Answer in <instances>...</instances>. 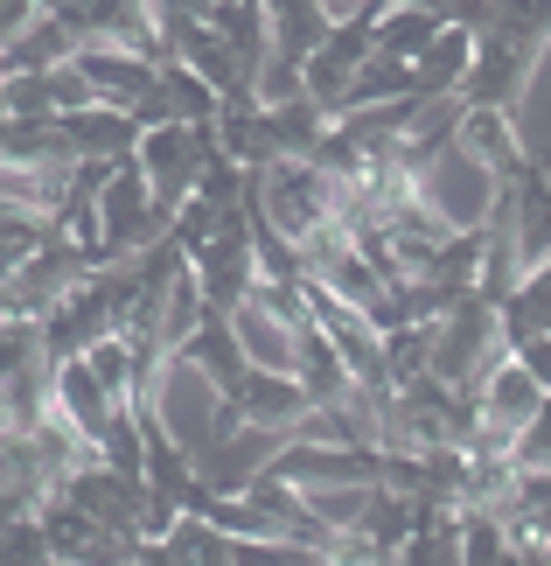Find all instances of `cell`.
<instances>
[{"instance_id": "cell-1", "label": "cell", "mask_w": 551, "mask_h": 566, "mask_svg": "<svg viewBox=\"0 0 551 566\" xmlns=\"http://www.w3.org/2000/svg\"><path fill=\"white\" fill-rule=\"evenodd\" d=\"M336 182L321 176V168H307V161H273V168H258L252 189H245V210L266 224L273 238H286V245H307L321 224H336Z\"/></svg>"}, {"instance_id": "cell-2", "label": "cell", "mask_w": 551, "mask_h": 566, "mask_svg": "<svg viewBox=\"0 0 551 566\" xmlns=\"http://www.w3.org/2000/svg\"><path fill=\"white\" fill-rule=\"evenodd\" d=\"M502 357V336H496V301H454L447 315L433 322V343H426V378H439L447 391H475V378Z\"/></svg>"}, {"instance_id": "cell-3", "label": "cell", "mask_w": 551, "mask_h": 566, "mask_svg": "<svg viewBox=\"0 0 551 566\" xmlns=\"http://www.w3.org/2000/svg\"><path fill=\"white\" fill-rule=\"evenodd\" d=\"M412 196L426 203L447 231H481L502 203V182L481 168L475 155H460V147H439V155L412 176Z\"/></svg>"}, {"instance_id": "cell-4", "label": "cell", "mask_w": 551, "mask_h": 566, "mask_svg": "<svg viewBox=\"0 0 551 566\" xmlns=\"http://www.w3.org/2000/svg\"><path fill=\"white\" fill-rule=\"evenodd\" d=\"M92 217H98V259H140L147 245H161V238H168V217L174 210L153 203V189L140 182L134 161H119L113 176H105Z\"/></svg>"}, {"instance_id": "cell-5", "label": "cell", "mask_w": 551, "mask_h": 566, "mask_svg": "<svg viewBox=\"0 0 551 566\" xmlns=\"http://www.w3.org/2000/svg\"><path fill=\"white\" fill-rule=\"evenodd\" d=\"M210 147H216L210 126H182V119L147 126V134L134 140V168H140V182L153 189V203H161V210L182 203V196L195 189V168L210 161Z\"/></svg>"}, {"instance_id": "cell-6", "label": "cell", "mask_w": 551, "mask_h": 566, "mask_svg": "<svg viewBox=\"0 0 551 566\" xmlns=\"http://www.w3.org/2000/svg\"><path fill=\"white\" fill-rule=\"evenodd\" d=\"M50 496H56V504H71L77 517H92L98 532L134 538V546H140V525H147V490H140V483H126V475H113V469L98 462V454H92L84 469L63 475V483H56Z\"/></svg>"}, {"instance_id": "cell-7", "label": "cell", "mask_w": 551, "mask_h": 566, "mask_svg": "<svg viewBox=\"0 0 551 566\" xmlns=\"http://www.w3.org/2000/svg\"><path fill=\"white\" fill-rule=\"evenodd\" d=\"M468 399H475V420H481V427H496V433H510V441H517L523 427H538V420H544V378H538V371H523L517 357H496L489 371L475 378Z\"/></svg>"}, {"instance_id": "cell-8", "label": "cell", "mask_w": 551, "mask_h": 566, "mask_svg": "<svg viewBox=\"0 0 551 566\" xmlns=\"http://www.w3.org/2000/svg\"><path fill=\"white\" fill-rule=\"evenodd\" d=\"M50 126H56L63 161H105V168H119V161H134V140H140V126L126 119V113H113V105H84V113H63Z\"/></svg>"}, {"instance_id": "cell-9", "label": "cell", "mask_w": 551, "mask_h": 566, "mask_svg": "<svg viewBox=\"0 0 551 566\" xmlns=\"http://www.w3.org/2000/svg\"><path fill=\"white\" fill-rule=\"evenodd\" d=\"M71 71L92 84L98 105L134 113V105L153 92V71H161V63H140V56H126V50H105V42H77V50H71Z\"/></svg>"}, {"instance_id": "cell-10", "label": "cell", "mask_w": 551, "mask_h": 566, "mask_svg": "<svg viewBox=\"0 0 551 566\" xmlns=\"http://www.w3.org/2000/svg\"><path fill=\"white\" fill-rule=\"evenodd\" d=\"M113 412H119V399H105V391L92 385V371H84L77 357L50 364V420H63L84 448H98V433L113 427Z\"/></svg>"}, {"instance_id": "cell-11", "label": "cell", "mask_w": 551, "mask_h": 566, "mask_svg": "<svg viewBox=\"0 0 551 566\" xmlns=\"http://www.w3.org/2000/svg\"><path fill=\"white\" fill-rule=\"evenodd\" d=\"M231 412L245 427H258V433H294L300 427V412H307V399H300V385L286 378V371H245L237 378V391H231Z\"/></svg>"}, {"instance_id": "cell-12", "label": "cell", "mask_w": 551, "mask_h": 566, "mask_svg": "<svg viewBox=\"0 0 551 566\" xmlns=\"http://www.w3.org/2000/svg\"><path fill=\"white\" fill-rule=\"evenodd\" d=\"M224 322H231V343H237V357H245V371H294V329H286V322H273L266 308H252V301H237Z\"/></svg>"}, {"instance_id": "cell-13", "label": "cell", "mask_w": 551, "mask_h": 566, "mask_svg": "<svg viewBox=\"0 0 551 566\" xmlns=\"http://www.w3.org/2000/svg\"><path fill=\"white\" fill-rule=\"evenodd\" d=\"M174 357H182V364H195V371L210 378V391L231 406L237 378H245V357H237V343H231V322H224V315H203V329H195V336H189Z\"/></svg>"}, {"instance_id": "cell-14", "label": "cell", "mask_w": 551, "mask_h": 566, "mask_svg": "<svg viewBox=\"0 0 551 566\" xmlns=\"http://www.w3.org/2000/svg\"><path fill=\"white\" fill-rule=\"evenodd\" d=\"M286 378L300 385V399H307V406H336L342 391H349L342 357H336V350H328V343L315 336V322H307V329L294 336V371H286Z\"/></svg>"}, {"instance_id": "cell-15", "label": "cell", "mask_w": 551, "mask_h": 566, "mask_svg": "<svg viewBox=\"0 0 551 566\" xmlns=\"http://www.w3.org/2000/svg\"><path fill=\"white\" fill-rule=\"evenodd\" d=\"M433 35H439V21H433L426 8H412V0H391V8L370 21V50L391 56V63H412Z\"/></svg>"}, {"instance_id": "cell-16", "label": "cell", "mask_w": 551, "mask_h": 566, "mask_svg": "<svg viewBox=\"0 0 551 566\" xmlns=\"http://www.w3.org/2000/svg\"><path fill=\"white\" fill-rule=\"evenodd\" d=\"M153 92H161L168 119H182V126H216V113H224V98L195 71H182V63H161V71H153Z\"/></svg>"}, {"instance_id": "cell-17", "label": "cell", "mask_w": 551, "mask_h": 566, "mask_svg": "<svg viewBox=\"0 0 551 566\" xmlns=\"http://www.w3.org/2000/svg\"><path fill=\"white\" fill-rule=\"evenodd\" d=\"M523 546L502 532V517H460V566H517Z\"/></svg>"}, {"instance_id": "cell-18", "label": "cell", "mask_w": 551, "mask_h": 566, "mask_svg": "<svg viewBox=\"0 0 551 566\" xmlns=\"http://www.w3.org/2000/svg\"><path fill=\"white\" fill-rule=\"evenodd\" d=\"M42 238H50V217H35V210H14V203H0V280H8L21 259H29Z\"/></svg>"}, {"instance_id": "cell-19", "label": "cell", "mask_w": 551, "mask_h": 566, "mask_svg": "<svg viewBox=\"0 0 551 566\" xmlns=\"http://www.w3.org/2000/svg\"><path fill=\"white\" fill-rule=\"evenodd\" d=\"M0 566H56L50 546H42L35 511L29 517H0Z\"/></svg>"}, {"instance_id": "cell-20", "label": "cell", "mask_w": 551, "mask_h": 566, "mask_svg": "<svg viewBox=\"0 0 551 566\" xmlns=\"http://www.w3.org/2000/svg\"><path fill=\"white\" fill-rule=\"evenodd\" d=\"M35 14H42V0H0V50H8V42L29 29Z\"/></svg>"}]
</instances>
